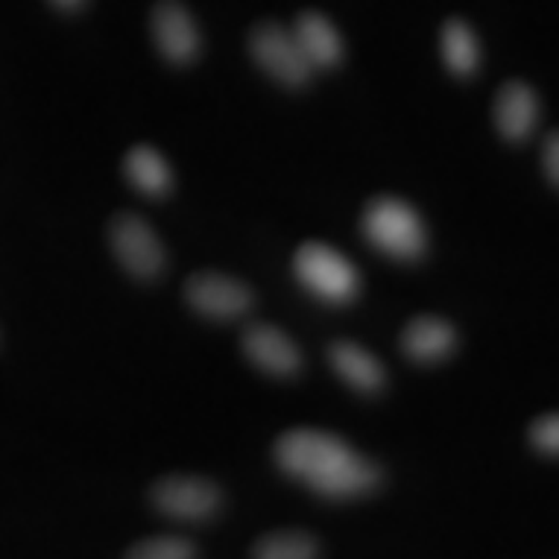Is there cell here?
<instances>
[{"label":"cell","instance_id":"obj_1","mask_svg":"<svg viewBox=\"0 0 559 559\" xmlns=\"http://www.w3.org/2000/svg\"><path fill=\"white\" fill-rule=\"evenodd\" d=\"M360 229L372 247L399 261H416L428 249V229L423 217L411 202L399 197H376L369 202Z\"/></svg>","mask_w":559,"mask_h":559},{"label":"cell","instance_id":"obj_2","mask_svg":"<svg viewBox=\"0 0 559 559\" xmlns=\"http://www.w3.org/2000/svg\"><path fill=\"white\" fill-rule=\"evenodd\" d=\"M355 449L346 440H340L329 431H313V428H294L275 440L273 457L278 468L290 477H299L311 489L329 477L337 466H343Z\"/></svg>","mask_w":559,"mask_h":559},{"label":"cell","instance_id":"obj_3","mask_svg":"<svg viewBox=\"0 0 559 559\" xmlns=\"http://www.w3.org/2000/svg\"><path fill=\"white\" fill-rule=\"evenodd\" d=\"M294 273L305 290H311L325 302H348L360 290V275L355 264L346 255H340L337 249L317 243V240L296 249Z\"/></svg>","mask_w":559,"mask_h":559},{"label":"cell","instance_id":"obj_4","mask_svg":"<svg viewBox=\"0 0 559 559\" xmlns=\"http://www.w3.org/2000/svg\"><path fill=\"white\" fill-rule=\"evenodd\" d=\"M109 243L115 258L129 275L141 282H153L165 270V247L144 217L132 212H120L109 226Z\"/></svg>","mask_w":559,"mask_h":559},{"label":"cell","instance_id":"obj_5","mask_svg":"<svg viewBox=\"0 0 559 559\" xmlns=\"http://www.w3.org/2000/svg\"><path fill=\"white\" fill-rule=\"evenodd\" d=\"M249 50L266 74L287 88H302V85L311 83L313 68L296 45L294 33L282 24H275V21L258 24L249 36Z\"/></svg>","mask_w":559,"mask_h":559},{"label":"cell","instance_id":"obj_6","mask_svg":"<svg viewBox=\"0 0 559 559\" xmlns=\"http://www.w3.org/2000/svg\"><path fill=\"white\" fill-rule=\"evenodd\" d=\"M150 501L158 513L182 522H205L221 513L223 492L221 486L197 475H167L153 484Z\"/></svg>","mask_w":559,"mask_h":559},{"label":"cell","instance_id":"obj_7","mask_svg":"<svg viewBox=\"0 0 559 559\" xmlns=\"http://www.w3.org/2000/svg\"><path fill=\"white\" fill-rule=\"evenodd\" d=\"M185 299L193 311L212 320H235L252 308V290L223 273H193L185 285Z\"/></svg>","mask_w":559,"mask_h":559},{"label":"cell","instance_id":"obj_8","mask_svg":"<svg viewBox=\"0 0 559 559\" xmlns=\"http://www.w3.org/2000/svg\"><path fill=\"white\" fill-rule=\"evenodd\" d=\"M153 38H156L158 53L174 64L193 62L202 50L197 21L182 3H174V0L153 7Z\"/></svg>","mask_w":559,"mask_h":559},{"label":"cell","instance_id":"obj_9","mask_svg":"<svg viewBox=\"0 0 559 559\" xmlns=\"http://www.w3.org/2000/svg\"><path fill=\"white\" fill-rule=\"evenodd\" d=\"M240 346L247 352V358L261 367L270 376L290 378L302 367V355L285 331H278L275 325L266 322H252L240 334Z\"/></svg>","mask_w":559,"mask_h":559},{"label":"cell","instance_id":"obj_10","mask_svg":"<svg viewBox=\"0 0 559 559\" xmlns=\"http://www.w3.org/2000/svg\"><path fill=\"white\" fill-rule=\"evenodd\" d=\"M492 118H496L501 138H507V141H524L533 132V127H536V120H539V97L522 80H510L498 92Z\"/></svg>","mask_w":559,"mask_h":559},{"label":"cell","instance_id":"obj_11","mask_svg":"<svg viewBox=\"0 0 559 559\" xmlns=\"http://www.w3.org/2000/svg\"><path fill=\"white\" fill-rule=\"evenodd\" d=\"M457 348V329L442 317H416L404 325L402 352L416 364H437Z\"/></svg>","mask_w":559,"mask_h":559},{"label":"cell","instance_id":"obj_12","mask_svg":"<svg viewBox=\"0 0 559 559\" xmlns=\"http://www.w3.org/2000/svg\"><path fill=\"white\" fill-rule=\"evenodd\" d=\"M290 33L311 68H334L343 62V53H346L343 38H340L337 27L320 12H302Z\"/></svg>","mask_w":559,"mask_h":559},{"label":"cell","instance_id":"obj_13","mask_svg":"<svg viewBox=\"0 0 559 559\" xmlns=\"http://www.w3.org/2000/svg\"><path fill=\"white\" fill-rule=\"evenodd\" d=\"M329 364L348 386H355L360 393H381L386 386V372L381 360L372 358L358 343H348V340L331 343Z\"/></svg>","mask_w":559,"mask_h":559},{"label":"cell","instance_id":"obj_14","mask_svg":"<svg viewBox=\"0 0 559 559\" xmlns=\"http://www.w3.org/2000/svg\"><path fill=\"white\" fill-rule=\"evenodd\" d=\"M381 480H384V468L378 466L376 460L355 451L343 466L334 468L329 477H322L320 484L313 486V492L325 498H358L378 489Z\"/></svg>","mask_w":559,"mask_h":559},{"label":"cell","instance_id":"obj_15","mask_svg":"<svg viewBox=\"0 0 559 559\" xmlns=\"http://www.w3.org/2000/svg\"><path fill=\"white\" fill-rule=\"evenodd\" d=\"M123 176L135 191L147 197H165L174 188V170L165 162V156L150 144H138L123 158Z\"/></svg>","mask_w":559,"mask_h":559},{"label":"cell","instance_id":"obj_16","mask_svg":"<svg viewBox=\"0 0 559 559\" xmlns=\"http://www.w3.org/2000/svg\"><path fill=\"white\" fill-rule=\"evenodd\" d=\"M442 59L449 64L451 74L472 76L480 68V41H477L475 29L468 27L463 19H449L442 24L440 33Z\"/></svg>","mask_w":559,"mask_h":559},{"label":"cell","instance_id":"obj_17","mask_svg":"<svg viewBox=\"0 0 559 559\" xmlns=\"http://www.w3.org/2000/svg\"><path fill=\"white\" fill-rule=\"evenodd\" d=\"M252 559H320V542L305 531H275L255 542Z\"/></svg>","mask_w":559,"mask_h":559},{"label":"cell","instance_id":"obj_18","mask_svg":"<svg viewBox=\"0 0 559 559\" xmlns=\"http://www.w3.org/2000/svg\"><path fill=\"white\" fill-rule=\"evenodd\" d=\"M127 559H197V548L185 536H150L135 542Z\"/></svg>","mask_w":559,"mask_h":559},{"label":"cell","instance_id":"obj_19","mask_svg":"<svg viewBox=\"0 0 559 559\" xmlns=\"http://www.w3.org/2000/svg\"><path fill=\"white\" fill-rule=\"evenodd\" d=\"M531 442L533 449L542 451V454H557L559 451V423L557 413H545L539 419H533L531 425Z\"/></svg>","mask_w":559,"mask_h":559},{"label":"cell","instance_id":"obj_20","mask_svg":"<svg viewBox=\"0 0 559 559\" xmlns=\"http://www.w3.org/2000/svg\"><path fill=\"white\" fill-rule=\"evenodd\" d=\"M542 167H545V176H548L550 185L559 182V135L550 129L545 135V144H542Z\"/></svg>","mask_w":559,"mask_h":559},{"label":"cell","instance_id":"obj_21","mask_svg":"<svg viewBox=\"0 0 559 559\" xmlns=\"http://www.w3.org/2000/svg\"><path fill=\"white\" fill-rule=\"evenodd\" d=\"M50 10L64 12V15H76V12L88 10V3L85 0H56V3H50Z\"/></svg>","mask_w":559,"mask_h":559}]
</instances>
